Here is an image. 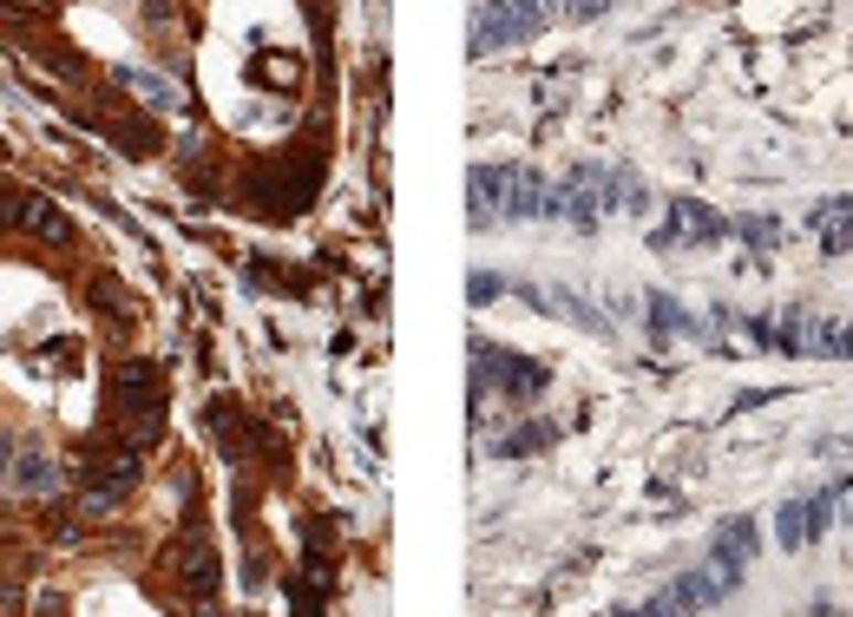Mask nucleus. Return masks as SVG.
<instances>
[{
  "label": "nucleus",
  "mask_w": 853,
  "mask_h": 617,
  "mask_svg": "<svg viewBox=\"0 0 853 617\" xmlns=\"http://www.w3.org/2000/svg\"><path fill=\"white\" fill-rule=\"evenodd\" d=\"M20 237H33L46 249H73V217L53 198H20Z\"/></svg>",
  "instance_id": "nucleus-1"
},
{
  "label": "nucleus",
  "mask_w": 853,
  "mask_h": 617,
  "mask_svg": "<svg viewBox=\"0 0 853 617\" xmlns=\"http://www.w3.org/2000/svg\"><path fill=\"white\" fill-rule=\"evenodd\" d=\"M171 572H178V578H184V592H198V598H211V592H217V552L204 545V532H198V525L184 532V552L171 545Z\"/></svg>",
  "instance_id": "nucleus-2"
},
{
  "label": "nucleus",
  "mask_w": 853,
  "mask_h": 617,
  "mask_svg": "<svg viewBox=\"0 0 853 617\" xmlns=\"http://www.w3.org/2000/svg\"><path fill=\"white\" fill-rule=\"evenodd\" d=\"M53 480H60L53 454H46L40 440H26V447L13 454V487H20V493H53Z\"/></svg>",
  "instance_id": "nucleus-3"
},
{
  "label": "nucleus",
  "mask_w": 853,
  "mask_h": 617,
  "mask_svg": "<svg viewBox=\"0 0 853 617\" xmlns=\"http://www.w3.org/2000/svg\"><path fill=\"white\" fill-rule=\"evenodd\" d=\"M86 296H93V309H99L106 322H131V296L119 289V276H93Z\"/></svg>",
  "instance_id": "nucleus-4"
},
{
  "label": "nucleus",
  "mask_w": 853,
  "mask_h": 617,
  "mask_svg": "<svg viewBox=\"0 0 853 617\" xmlns=\"http://www.w3.org/2000/svg\"><path fill=\"white\" fill-rule=\"evenodd\" d=\"M119 86L145 93V106H158V113H164V106H178V99H171V86H164V79H151V73H119Z\"/></svg>",
  "instance_id": "nucleus-5"
},
{
  "label": "nucleus",
  "mask_w": 853,
  "mask_h": 617,
  "mask_svg": "<svg viewBox=\"0 0 853 617\" xmlns=\"http://www.w3.org/2000/svg\"><path fill=\"white\" fill-rule=\"evenodd\" d=\"M0 231H20V191H0Z\"/></svg>",
  "instance_id": "nucleus-6"
},
{
  "label": "nucleus",
  "mask_w": 853,
  "mask_h": 617,
  "mask_svg": "<svg viewBox=\"0 0 853 617\" xmlns=\"http://www.w3.org/2000/svg\"><path fill=\"white\" fill-rule=\"evenodd\" d=\"M0 7H20V13H53L60 0H0Z\"/></svg>",
  "instance_id": "nucleus-7"
},
{
  "label": "nucleus",
  "mask_w": 853,
  "mask_h": 617,
  "mask_svg": "<svg viewBox=\"0 0 853 617\" xmlns=\"http://www.w3.org/2000/svg\"><path fill=\"white\" fill-rule=\"evenodd\" d=\"M13 454H20V447H13V440L0 434V474H7V480H13Z\"/></svg>",
  "instance_id": "nucleus-8"
}]
</instances>
